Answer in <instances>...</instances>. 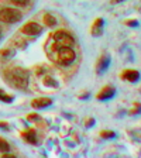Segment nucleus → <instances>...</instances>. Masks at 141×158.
Instances as JSON below:
<instances>
[{"mask_svg":"<svg viewBox=\"0 0 141 158\" xmlns=\"http://www.w3.org/2000/svg\"><path fill=\"white\" fill-rule=\"evenodd\" d=\"M21 20V13L19 10H14V9H10V7H6V9L0 10V21L7 24H14L17 21Z\"/></svg>","mask_w":141,"mask_h":158,"instance_id":"obj_4","label":"nucleus"},{"mask_svg":"<svg viewBox=\"0 0 141 158\" xmlns=\"http://www.w3.org/2000/svg\"><path fill=\"white\" fill-rule=\"evenodd\" d=\"M24 138H26L28 143H33V144L37 143V135H35V131H34V130H28V131L24 133Z\"/></svg>","mask_w":141,"mask_h":158,"instance_id":"obj_10","label":"nucleus"},{"mask_svg":"<svg viewBox=\"0 0 141 158\" xmlns=\"http://www.w3.org/2000/svg\"><path fill=\"white\" fill-rule=\"evenodd\" d=\"M43 31V28H41V26L37 23H27L23 26V28H21V33L27 34V35H38L39 33Z\"/></svg>","mask_w":141,"mask_h":158,"instance_id":"obj_5","label":"nucleus"},{"mask_svg":"<svg viewBox=\"0 0 141 158\" xmlns=\"http://www.w3.org/2000/svg\"><path fill=\"white\" fill-rule=\"evenodd\" d=\"M54 49H58L59 47H71L73 44V37L66 31H56L54 33Z\"/></svg>","mask_w":141,"mask_h":158,"instance_id":"obj_3","label":"nucleus"},{"mask_svg":"<svg viewBox=\"0 0 141 158\" xmlns=\"http://www.w3.org/2000/svg\"><path fill=\"white\" fill-rule=\"evenodd\" d=\"M10 2L19 7H24V6H27V3H28V0H10Z\"/></svg>","mask_w":141,"mask_h":158,"instance_id":"obj_15","label":"nucleus"},{"mask_svg":"<svg viewBox=\"0 0 141 158\" xmlns=\"http://www.w3.org/2000/svg\"><path fill=\"white\" fill-rule=\"evenodd\" d=\"M6 78L14 88L23 89L28 85V73L24 69H20V68L10 69L9 72L6 73Z\"/></svg>","mask_w":141,"mask_h":158,"instance_id":"obj_1","label":"nucleus"},{"mask_svg":"<svg viewBox=\"0 0 141 158\" xmlns=\"http://www.w3.org/2000/svg\"><path fill=\"white\" fill-rule=\"evenodd\" d=\"M56 55H58V62L61 65H69L75 61V51L71 47H59L56 49Z\"/></svg>","mask_w":141,"mask_h":158,"instance_id":"obj_2","label":"nucleus"},{"mask_svg":"<svg viewBox=\"0 0 141 158\" xmlns=\"http://www.w3.org/2000/svg\"><path fill=\"white\" fill-rule=\"evenodd\" d=\"M116 90L114 88H112V86H106V88H103V90L97 95V99L99 100H109V99H112L113 96H114Z\"/></svg>","mask_w":141,"mask_h":158,"instance_id":"obj_6","label":"nucleus"},{"mask_svg":"<svg viewBox=\"0 0 141 158\" xmlns=\"http://www.w3.org/2000/svg\"><path fill=\"white\" fill-rule=\"evenodd\" d=\"M109 62H110V58H109L107 55H105L100 61H99V64H97V72L99 73H102V72H105L106 69L109 68Z\"/></svg>","mask_w":141,"mask_h":158,"instance_id":"obj_9","label":"nucleus"},{"mask_svg":"<svg viewBox=\"0 0 141 158\" xmlns=\"http://www.w3.org/2000/svg\"><path fill=\"white\" fill-rule=\"evenodd\" d=\"M102 137L112 138V137H114V133H113V131H102Z\"/></svg>","mask_w":141,"mask_h":158,"instance_id":"obj_16","label":"nucleus"},{"mask_svg":"<svg viewBox=\"0 0 141 158\" xmlns=\"http://www.w3.org/2000/svg\"><path fill=\"white\" fill-rule=\"evenodd\" d=\"M102 26H103V20L102 19H97L95 21V24H93V28H92V34H93V35L100 34V31H102Z\"/></svg>","mask_w":141,"mask_h":158,"instance_id":"obj_11","label":"nucleus"},{"mask_svg":"<svg viewBox=\"0 0 141 158\" xmlns=\"http://www.w3.org/2000/svg\"><path fill=\"white\" fill-rule=\"evenodd\" d=\"M9 150H10L9 143L6 140H3V138H0V152H7Z\"/></svg>","mask_w":141,"mask_h":158,"instance_id":"obj_14","label":"nucleus"},{"mask_svg":"<svg viewBox=\"0 0 141 158\" xmlns=\"http://www.w3.org/2000/svg\"><path fill=\"white\" fill-rule=\"evenodd\" d=\"M51 105H52V100L49 98H39V99L33 100V107H35V109H45Z\"/></svg>","mask_w":141,"mask_h":158,"instance_id":"obj_7","label":"nucleus"},{"mask_svg":"<svg viewBox=\"0 0 141 158\" xmlns=\"http://www.w3.org/2000/svg\"><path fill=\"white\" fill-rule=\"evenodd\" d=\"M120 2H124V0H112V3H120Z\"/></svg>","mask_w":141,"mask_h":158,"instance_id":"obj_17","label":"nucleus"},{"mask_svg":"<svg viewBox=\"0 0 141 158\" xmlns=\"http://www.w3.org/2000/svg\"><path fill=\"white\" fill-rule=\"evenodd\" d=\"M0 100L2 102H7V103H10L11 100H13V96L11 95H7V93H4L2 89H0Z\"/></svg>","mask_w":141,"mask_h":158,"instance_id":"obj_13","label":"nucleus"},{"mask_svg":"<svg viewBox=\"0 0 141 158\" xmlns=\"http://www.w3.org/2000/svg\"><path fill=\"white\" fill-rule=\"evenodd\" d=\"M122 78L128 81V82H137L138 78H140V73H138L137 71H133V69H127V71L123 72Z\"/></svg>","mask_w":141,"mask_h":158,"instance_id":"obj_8","label":"nucleus"},{"mask_svg":"<svg viewBox=\"0 0 141 158\" xmlns=\"http://www.w3.org/2000/svg\"><path fill=\"white\" fill-rule=\"evenodd\" d=\"M44 23L48 27H54L56 24V19L54 16H51V14H45V16H44Z\"/></svg>","mask_w":141,"mask_h":158,"instance_id":"obj_12","label":"nucleus"},{"mask_svg":"<svg viewBox=\"0 0 141 158\" xmlns=\"http://www.w3.org/2000/svg\"><path fill=\"white\" fill-rule=\"evenodd\" d=\"M0 35H2V34H0Z\"/></svg>","mask_w":141,"mask_h":158,"instance_id":"obj_18","label":"nucleus"}]
</instances>
